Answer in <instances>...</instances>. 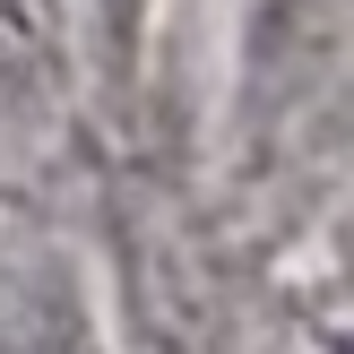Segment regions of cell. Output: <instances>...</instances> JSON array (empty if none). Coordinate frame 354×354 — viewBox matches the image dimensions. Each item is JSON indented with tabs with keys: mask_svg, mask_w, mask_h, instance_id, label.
<instances>
[{
	"mask_svg": "<svg viewBox=\"0 0 354 354\" xmlns=\"http://www.w3.org/2000/svg\"><path fill=\"white\" fill-rule=\"evenodd\" d=\"M61 44H52L44 0H0V104H44Z\"/></svg>",
	"mask_w": 354,
	"mask_h": 354,
	"instance_id": "7a4b0ae2",
	"label": "cell"
},
{
	"mask_svg": "<svg viewBox=\"0 0 354 354\" xmlns=\"http://www.w3.org/2000/svg\"><path fill=\"white\" fill-rule=\"evenodd\" d=\"M346 17L354 0H259L251 9V44H242V121L251 138H277L328 104L346 69Z\"/></svg>",
	"mask_w": 354,
	"mask_h": 354,
	"instance_id": "6da1fadb",
	"label": "cell"
},
{
	"mask_svg": "<svg viewBox=\"0 0 354 354\" xmlns=\"http://www.w3.org/2000/svg\"><path fill=\"white\" fill-rule=\"evenodd\" d=\"M86 17H95L104 69H113V78H130V69H138V44H147V17H156V0H86Z\"/></svg>",
	"mask_w": 354,
	"mask_h": 354,
	"instance_id": "3957f363",
	"label": "cell"
}]
</instances>
